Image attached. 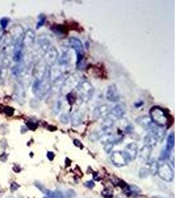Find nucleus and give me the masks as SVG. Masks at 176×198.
I'll return each instance as SVG.
<instances>
[{"label": "nucleus", "instance_id": "obj_1", "mask_svg": "<svg viewBox=\"0 0 176 198\" xmlns=\"http://www.w3.org/2000/svg\"><path fill=\"white\" fill-rule=\"evenodd\" d=\"M150 118L157 126L163 127L170 124L171 116L166 109L158 106H154L149 111Z\"/></svg>", "mask_w": 176, "mask_h": 198}, {"label": "nucleus", "instance_id": "obj_2", "mask_svg": "<svg viewBox=\"0 0 176 198\" xmlns=\"http://www.w3.org/2000/svg\"><path fill=\"white\" fill-rule=\"evenodd\" d=\"M51 88V70L49 67L47 66L44 74L40 81L39 88L36 94L40 98L44 96L49 91Z\"/></svg>", "mask_w": 176, "mask_h": 198}, {"label": "nucleus", "instance_id": "obj_3", "mask_svg": "<svg viewBox=\"0 0 176 198\" xmlns=\"http://www.w3.org/2000/svg\"><path fill=\"white\" fill-rule=\"evenodd\" d=\"M71 47L76 52L77 56V66H79L80 63L83 62L84 57V48L83 44L81 41L77 38L71 37L69 40Z\"/></svg>", "mask_w": 176, "mask_h": 198}, {"label": "nucleus", "instance_id": "obj_4", "mask_svg": "<svg viewBox=\"0 0 176 198\" xmlns=\"http://www.w3.org/2000/svg\"><path fill=\"white\" fill-rule=\"evenodd\" d=\"M158 174L161 179L166 182H172L174 177V172L170 165L165 163L159 166Z\"/></svg>", "mask_w": 176, "mask_h": 198}, {"label": "nucleus", "instance_id": "obj_5", "mask_svg": "<svg viewBox=\"0 0 176 198\" xmlns=\"http://www.w3.org/2000/svg\"><path fill=\"white\" fill-rule=\"evenodd\" d=\"M125 112H126V106L124 103H119L110 110L109 114L107 115V118L115 122L117 120L123 116Z\"/></svg>", "mask_w": 176, "mask_h": 198}, {"label": "nucleus", "instance_id": "obj_6", "mask_svg": "<svg viewBox=\"0 0 176 198\" xmlns=\"http://www.w3.org/2000/svg\"><path fill=\"white\" fill-rule=\"evenodd\" d=\"M111 161L117 167H122L127 165L129 162L123 151H114L111 156Z\"/></svg>", "mask_w": 176, "mask_h": 198}, {"label": "nucleus", "instance_id": "obj_7", "mask_svg": "<svg viewBox=\"0 0 176 198\" xmlns=\"http://www.w3.org/2000/svg\"><path fill=\"white\" fill-rule=\"evenodd\" d=\"M59 56V53L58 52L57 49L55 47L52 46L49 48V49L46 51L45 54V62L46 63L47 66L50 67L52 66L55 62L57 61Z\"/></svg>", "mask_w": 176, "mask_h": 198}, {"label": "nucleus", "instance_id": "obj_8", "mask_svg": "<svg viewBox=\"0 0 176 198\" xmlns=\"http://www.w3.org/2000/svg\"><path fill=\"white\" fill-rule=\"evenodd\" d=\"M35 38L36 35L32 29L27 30L23 37L21 42L22 48L32 46L34 42Z\"/></svg>", "mask_w": 176, "mask_h": 198}, {"label": "nucleus", "instance_id": "obj_9", "mask_svg": "<svg viewBox=\"0 0 176 198\" xmlns=\"http://www.w3.org/2000/svg\"><path fill=\"white\" fill-rule=\"evenodd\" d=\"M125 156L126 157L129 161L134 160L137 155L138 153V147L137 145L135 143H131L128 144L125 150L123 151Z\"/></svg>", "mask_w": 176, "mask_h": 198}, {"label": "nucleus", "instance_id": "obj_10", "mask_svg": "<svg viewBox=\"0 0 176 198\" xmlns=\"http://www.w3.org/2000/svg\"><path fill=\"white\" fill-rule=\"evenodd\" d=\"M79 93L80 97L84 100L89 99L92 93V86L89 82L84 81L79 86Z\"/></svg>", "mask_w": 176, "mask_h": 198}, {"label": "nucleus", "instance_id": "obj_11", "mask_svg": "<svg viewBox=\"0 0 176 198\" xmlns=\"http://www.w3.org/2000/svg\"><path fill=\"white\" fill-rule=\"evenodd\" d=\"M106 99L111 103H117L119 100V95L115 85H111L108 87L106 92Z\"/></svg>", "mask_w": 176, "mask_h": 198}, {"label": "nucleus", "instance_id": "obj_12", "mask_svg": "<svg viewBox=\"0 0 176 198\" xmlns=\"http://www.w3.org/2000/svg\"><path fill=\"white\" fill-rule=\"evenodd\" d=\"M152 152V147L148 145H144L143 147L140 150L139 158L143 163H147L149 161Z\"/></svg>", "mask_w": 176, "mask_h": 198}, {"label": "nucleus", "instance_id": "obj_13", "mask_svg": "<svg viewBox=\"0 0 176 198\" xmlns=\"http://www.w3.org/2000/svg\"><path fill=\"white\" fill-rule=\"evenodd\" d=\"M38 43H39L41 50L46 53V51L49 48L51 41H50L49 38L47 36L42 35L39 36V38H38Z\"/></svg>", "mask_w": 176, "mask_h": 198}, {"label": "nucleus", "instance_id": "obj_14", "mask_svg": "<svg viewBox=\"0 0 176 198\" xmlns=\"http://www.w3.org/2000/svg\"><path fill=\"white\" fill-rule=\"evenodd\" d=\"M110 110H111V108H110V105L104 104L102 106H100L98 108H96L95 110H94V116L95 118H98L104 116V115L106 114L108 115L109 112H110Z\"/></svg>", "mask_w": 176, "mask_h": 198}, {"label": "nucleus", "instance_id": "obj_15", "mask_svg": "<svg viewBox=\"0 0 176 198\" xmlns=\"http://www.w3.org/2000/svg\"><path fill=\"white\" fill-rule=\"evenodd\" d=\"M137 124H139L141 126H142L146 130H149L150 127L153 126L154 123L153 121L148 116H141L137 120Z\"/></svg>", "mask_w": 176, "mask_h": 198}, {"label": "nucleus", "instance_id": "obj_16", "mask_svg": "<svg viewBox=\"0 0 176 198\" xmlns=\"http://www.w3.org/2000/svg\"><path fill=\"white\" fill-rule=\"evenodd\" d=\"M144 142H145L146 145L150 146L152 147L153 146L156 145L157 142H158V141L154 136H153L151 133H150L148 136H147L145 137H144Z\"/></svg>", "mask_w": 176, "mask_h": 198}, {"label": "nucleus", "instance_id": "obj_17", "mask_svg": "<svg viewBox=\"0 0 176 198\" xmlns=\"http://www.w3.org/2000/svg\"><path fill=\"white\" fill-rule=\"evenodd\" d=\"M83 120V115L78 112H75L72 116V124L73 126H79Z\"/></svg>", "mask_w": 176, "mask_h": 198}, {"label": "nucleus", "instance_id": "obj_18", "mask_svg": "<svg viewBox=\"0 0 176 198\" xmlns=\"http://www.w3.org/2000/svg\"><path fill=\"white\" fill-rule=\"evenodd\" d=\"M158 167H159V164L157 161H153L150 162L149 164V169H148L150 174L153 176L156 175L157 173H158Z\"/></svg>", "mask_w": 176, "mask_h": 198}, {"label": "nucleus", "instance_id": "obj_19", "mask_svg": "<svg viewBox=\"0 0 176 198\" xmlns=\"http://www.w3.org/2000/svg\"><path fill=\"white\" fill-rule=\"evenodd\" d=\"M174 145H175V136H174V133H172V134H170V135H169V136L167 138V144H166V148L168 151H172V150L174 147Z\"/></svg>", "mask_w": 176, "mask_h": 198}, {"label": "nucleus", "instance_id": "obj_20", "mask_svg": "<svg viewBox=\"0 0 176 198\" xmlns=\"http://www.w3.org/2000/svg\"><path fill=\"white\" fill-rule=\"evenodd\" d=\"M126 193H129L131 194H137L139 192H141V190L139 187H137L135 185H131V186H128L127 189L125 190Z\"/></svg>", "mask_w": 176, "mask_h": 198}, {"label": "nucleus", "instance_id": "obj_21", "mask_svg": "<svg viewBox=\"0 0 176 198\" xmlns=\"http://www.w3.org/2000/svg\"><path fill=\"white\" fill-rule=\"evenodd\" d=\"M102 195L105 198H112L114 196V191L111 188H106L102 191Z\"/></svg>", "mask_w": 176, "mask_h": 198}, {"label": "nucleus", "instance_id": "obj_22", "mask_svg": "<svg viewBox=\"0 0 176 198\" xmlns=\"http://www.w3.org/2000/svg\"><path fill=\"white\" fill-rule=\"evenodd\" d=\"M45 21H46V17L45 15H40L39 16V21H38L37 24H36V29H40V27H42L44 24L45 23Z\"/></svg>", "mask_w": 176, "mask_h": 198}, {"label": "nucleus", "instance_id": "obj_23", "mask_svg": "<svg viewBox=\"0 0 176 198\" xmlns=\"http://www.w3.org/2000/svg\"><path fill=\"white\" fill-rule=\"evenodd\" d=\"M114 145H115V143L114 142H110V141H107L106 143L104 146V151L108 153H110L111 151V150L113 149V148H114Z\"/></svg>", "mask_w": 176, "mask_h": 198}, {"label": "nucleus", "instance_id": "obj_24", "mask_svg": "<svg viewBox=\"0 0 176 198\" xmlns=\"http://www.w3.org/2000/svg\"><path fill=\"white\" fill-rule=\"evenodd\" d=\"M149 174H150L149 170H148V169H147L146 168H142L139 171V176L141 178H147V177H148V176Z\"/></svg>", "mask_w": 176, "mask_h": 198}, {"label": "nucleus", "instance_id": "obj_25", "mask_svg": "<svg viewBox=\"0 0 176 198\" xmlns=\"http://www.w3.org/2000/svg\"><path fill=\"white\" fill-rule=\"evenodd\" d=\"M9 22V19L8 18H2L1 19V21H0V24H1V26L3 29H5L8 27Z\"/></svg>", "mask_w": 176, "mask_h": 198}, {"label": "nucleus", "instance_id": "obj_26", "mask_svg": "<svg viewBox=\"0 0 176 198\" xmlns=\"http://www.w3.org/2000/svg\"><path fill=\"white\" fill-rule=\"evenodd\" d=\"M52 198H64V195L60 191H55L51 194Z\"/></svg>", "mask_w": 176, "mask_h": 198}, {"label": "nucleus", "instance_id": "obj_27", "mask_svg": "<svg viewBox=\"0 0 176 198\" xmlns=\"http://www.w3.org/2000/svg\"><path fill=\"white\" fill-rule=\"evenodd\" d=\"M4 112L6 114L8 115V116H12L14 113V109L11 107H5L4 109Z\"/></svg>", "mask_w": 176, "mask_h": 198}, {"label": "nucleus", "instance_id": "obj_28", "mask_svg": "<svg viewBox=\"0 0 176 198\" xmlns=\"http://www.w3.org/2000/svg\"><path fill=\"white\" fill-rule=\"evenodd\" d=\"M85 186H86L87 188H89L90 189L93 188L94 186H95V183H94L92 180H89V181H86L85 182Z\"/></svg>", "mask_w": 176, "mask_h": 198}, {"label": "nucleus", "instance_id": "obj_29", "mask_svg": "<svg viewBox=\"0 0 176 198\" xmlns=\"http://www.w3.org/2000/svg\"><path fill=\"white\" fill-rule=\"evenodd\" d=\"M69 119L70 118H69V116L67 114H63L61 116V122L64 124H67L69 120H70Z\"/></svg>", "mask_w": 176, "mask_h": 198}, {"label": "nucleus", "instance_id": "obj_30", "mask_svg": "<svg viewBox=\"0 0 176 198\" xmlns=\"http://www.w3.org/2000/svg\"><path fill=\"white\" fill-rule=\"evenodd\" d=\"M27 126H28L29 129L33 130H34L35 129H36L37 127H38V125L35 123H33V122H28L27 124Z\"/></svg>", "mask_w": 176, "mask_h": 198}, {"label": "nucleus", "instance_id": "obj_31", "mask_svg": "<svg viewBox=\"0 0 176 198\" xmlns=\"http://www.w3.org/2000/svg\"><path fill=\"white\" fill-rule=\"evenodd\" d=\"M18 187H19V186H18V185L16 183V182H13L11 184V186H10V190H11V191H15V190H17L18 188Z\"/></svg>", "mask_w": 176, "mask_h": 198}, {"label": "nucleus", "instance_id": "obj_32", "mask_svg": "<svg viewBox=\"0 0 176 198\" xmlns=\"http://www.w3.org/2000/svg\"><path fill=\"white\" fill-rule=\"evenodd\" d=\"M47 157L48 158V159H49V161H53L54 157H55L54 153L53 152H51V151L48 152V153H47Z\"/></svg>", "mask_w": 176, "mask_h": 198}, {"label": "nucleus", "instance_id": "obj_33", "mask_svg": "<svg viewBox=\"0 0 176 198\" xmlns=\"http://www.w3.org/2000/svg\"><path fill=\"white\" fill-rule=\"evenodd\" d=\"M74 144L77 147H80L82 146V143H81L79 139H75L74 140Z\"/></svg>", "mask_w": 176, "mask_h": 198}, {"label": "nucleus", "instance_id": "obj_34", "mask_svg": "<svg viewBox=\"0 0 176 198\" xmlns=\"http://www.w3.org/2000/svg\"><path fill=\"white\" fill-rule=\"evenodd\" d=\"M133 198H147L146 196L144 195H136L134 196Z\"/></svg>", "mask_w": 176, "mask_h": 198}, {"label": "nucleus", "instance_id": "obj_35", "mask_svg": "<svg viewBox=\"0 0 176 198\" xmlns=\"http://www.w3.org/2000/svg\"><path fill=\"white\" fill-rule=\"evenodd\" d=\"M44 198H52V197L50 196V197H44Z\"/></svg>", "mask_w": 176, "mask_h": 198}, {"label": "nucleus", "instance_id": "obj_36", "mask_svg": "<svg viewBox=\"0 0 176 198\" xmlns=\"http://www.w3.org/2000/svg\"><path fill=\"white\" fill-rule=\"evenodd\" d=\"M154 198H157V197H154ZM159 198H162V197H159Z\"/></svg>", "mask_w": 176, "mask_h": 198}]
</instances>
